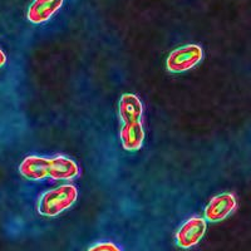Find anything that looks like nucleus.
Here are the masks:
<instances>
[{
    "instance_id": "1",
    "label": "nucleus",
    "mask_w": 251,
    "mask_h": 251,
    "mask_svg": "<svg viewBox=\"0 0 251 251\" xmlns=\"http://www.w3.org/2000/svg\"><path fill=\"white\" fill-rule=\"evenodd\" d=\"M121 126V142L126 151L140 150L145 141V128L142 125L143 104L136 94L125 93L118 103Z\"/></svg>"
},
{
    "instance_id": "2",
    "label": "nucleus",
    "mask_w": 251,
    "mask_h": 251,
    "mask_svg": "<svg viewBox=\"0 0 251 251\" xmlns=\"http://www.w3.org/2000/svg\"><path fill=\"white\" fill-rule=\"evenodd\" d=\"M78 199V190L73 185H60L44 192L39 199L38 210L43 216L54 217L75 205Z\"/></svg>"
},
{
    "instance_id": "3",
    "label": "nucleus",
    "mask_w": 251,
    "mask_h": 251,
    "mask_svg": "<svg viewBox=\"0 0 251 251\" xmlns=\"http://www.w3.org/2000/svg\"><path fill=\"white\" fill-rule=\"evenodd\" d=\"M202 58L203 50L200 46L186 44L170 53L166 60V67L171 73H183L196 67Z\"/></svg>"
},
{
    "instance_id": "4",
    "label": "nucleus",
    "mask_w": 251,
    "mask_h": 251,
    "mask_svg": "<svg viewBox=\"0 0 251 251\" xmlns=\"http://www.w3.org/2000/svg\"><path fill=\"white\" fill-rule=\"evenodd\" d=\"M237 206L236 197L231 192H224L212 197L205 208V219L211 223H219L230 216Z\"/></svg>"
},
{
    "instance_id": "5",
    "label": "nucleus",
    "mask_w": 251,
    "mask_h": 251,
    "mask_svg": "<svg viewBox=\"0 0 251 251\" xmlns=\"http://www.w3.org/2000/svg\"><path fill=\"white\" fill-rule=\"evenodd\" d=\"M206 232V220L202 217H191L181 225L176 234L177 245L190 249L197 245Z\"/></svg>"
},
{
    "instance_id": "6",
    "label": "nucleus",
    "mask_w": 251,
    "mask_h": 251,
    "mask_svg": "<svg viewBox=\"0 0 251 251\" xmlns=\"http://www.w3.org/2000/svg\"><path fill=\"white\" fill-rule=\"evenodd\" d=\"M64 0H33L28 9V19L33 24L48 22L62 8Z\"/></svg>"
},
{
    "instance_id": "7",
    "label": "nucleus",
    "mask_w": 251,
    "mask_h": 251,
    "mask_svg": "<svg viewBox=\"0 0 251 251\" xmlns=\"http://www.w3.org/2000/svg\"><path fill=\"white\" fill-rule=\"evenodd\" d=\"M79 175V167L66 156H55L49 160V177L53 180H73Z\"/></svg>"
},
{
    "instance_id": "8",
    "label": "nucleus",
    "mask_w": 251,
    "mask_h": 251,
    "mask_svg": "<svg viewBox=\"0 0 251 251\" xmlns=\"http://www.w3.org/2000/svg\"><path fill=\"white\" fill-rule=\"evenodd\" d=\"M20 174L31 181H42L49 177V160L42 156H28L20 163Z\"/></svg>"
},
{
    "instance_id": "9",
    "label": "nucleus",
    "mask_w": 251,
    "mask_h": 251,
    "mask_svg": "<svg viewBox=\"0 0 251 251\" xmlns=\"http://www.w3.org/2000/svg\"><path fill=\"white\" fill-rule=\"evenodd\" d=\"M88 251H121L117 245H114L113 243L109 241H104V243H98L96 245L91 246Z\"/></svg>"
},
{
    "instance_id": "10",
    "label": "nucleus",
    "mask_w": 251,
    "mask_h": 251,
    "mask_svg": "<svg viewBox=\"0 0 251 251\" xmlns=\"http://www.w3.org/2000/svg\"><path fill=\"white\" fill-rule=\"evenodd\" d=\"M5 60H6L5 54L3 53V50H0V67L5 64Z\"/></svg>"
}]
</instances>
